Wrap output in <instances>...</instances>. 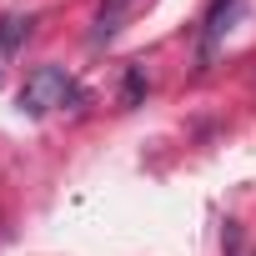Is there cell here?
I'll return each mask as SVG.
<instances>
[{
  "mask_svg": "<svg viewBox=\"0 0 256 256\" xmlns=\"http://www.w3.org/2000/svg\"><path fill=\"white\" fill-rule=\"evenodd\" d=\"M20 116H50V110H60V106H76L80 100V90H76V80L60 70V66H36L30 76H26V86H20Z\"/></svg>",
  "mask_w": 256,
  "mask_h": 256,
  "instance_id": "6da1fadb",
  "label": "cell"
},
{
  "mask_svg": "<svg viewBox=\"0 0 256 256\" xmlns=\"http://www.w3.org/2000/svg\"><path fill=\"white\" fill-rule=\"evenodd\" d=\"M30 26H36V16H20V10L0 16V80H6V66H10V56H16L20 46H26Z\"/></svg>",
  "mask_w": 256,
  "mask_h": 256,
  "instance_id": "7a4b0ae2",
  "label": "cell"
},
{
  "mask_svg": "<svg viewBox=\"0 0 256 256\" xmlns=\"http://www.w3.org/2000/svg\"><path fill=\"white\" fill-rule=\"evenodd\" d=\"M236 6H241V0H216V6L206 10V36H201V66H211V56H216V46H221V36H226V20L236 16Z\"/></svg>",
  "mask_w": 256,
  "mask_h": 256,
  "instance_id": "3957f363",
  "label": "cell"
},
{
  "mask_svg": "<svg viewBox=\"0 0 256 256\" xmlns=\"http://www.w3.org/2000/svg\"><path fill=\"white\" fill-rule=\"evenodd\" d=\"M131 6H136V0H100V10H96V30H90V40L96 46H106L116 30H120V20L126 16H131Z\"/></svg>",
  "mask_w": 256,
  "mask_h": 256,
  "instance_id": "277c9868",
  "label": "cell"
},
{
  "mask_svg": "<svg viewBox=\"0 0 256 256\" xmlns=\"http://www.w3.org/2000/svg\"><path fill=\"white\" fill-rule=\"evenodd\" d=\"M141 90H146V80H141V70L131 66V70H126V106H136V100H141Z\"/></svg>",
  "mask_w": 256,
  "mask_h": 256,
  "instance_id": "5b68a950",
  "label": "cell"
}]
</instances>
